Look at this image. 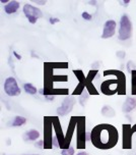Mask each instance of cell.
Returning a JSON list of instances; mask_svg holds the SVG:
<instances>
[{"label": "cell", "instance_id": "8", "mask_svg": "<svg viewBox=\"0 0 136 155\" xmlns=\"http://www.w3.org/2000/svg\"><path fill=\"white\" fill-rule=\"evenodd\" d=\"M75 101L74 96H66L64 100L62 101V104L57 108V114L59 116H65L70 113L75 104Z\"/></svg>", "mask_w": 136, "mask_h": 155}, {"label": "cell", "instance_id": "5", "mask_svg": "<svg viewBox=\"0 0 136 155\" xmlns=\"http://www.w3.org/2000/svg\"><path fill=\"white\" fill-rule=\"evenodd\" d=\"M53 131L54 127L52 123L51 116H45L44 117V144H45V148L44 149H52L53 147Z\"/></svg>", "mask_w": 136, "mask_h": 155}, {"label": "cell", "instance_id": "34", "mask_svg": "<svg viewBox=\"0 0 136 155\" xmlns=\"http://www.w3.org/2000/svg\"><path fill=\"white\" fill-rule=\"evenodd\" d=\"M35 2H36V3H38V4H41V5H44L46 3V1H38V0H37V1H35Z\"/></svg>", "mask_w": 136, "mask_h": 155}, {"label": "cell", "instance_id": "39", "mask_svg": "<svg viewBox=\"0 0 136 155\" xmlns=\"http://www.w3.org/2000/svg\"><path fill=\"white\" fill-rule=\"evenodd\" d=\"M27 155H39V154H27Z\"/></svg>", "mask_w": 136, "mask_h": 155}, {"label": "cell", "instance_id": "17", "mask_svg": "<svg viewBox=\"0 0 136 155\" xmlns=\"http://www.w3.org/2000/svg\"><path fill=\"white\" fill-rule=\"evenodd\" d=\"M18 9H19V2L15 1V0L9 1V3L6 4L4 6V12H6L7 15H12V13H15Z\"/></svg>", "mask_w": 136, "mask_h": 155}, {"label": "cell", "instance_id": "15", "mask_svg": "<svg viewBox=\"0 0 136 155\" xmlns=\"http://www.w3.org/2000/svg\"><path fill=\"white\" fill-rule=\"evenodd\" d=\"M116 28H117V24H116L115 21H113V19H109V21H107L104 25V30H103L102 38L103 39L112 38L113 36L115 35Z\"/></svg>", "mask_w": 136, "mask_h": 155}, {"label": "cell", "instance_id": "10", "mask_svg": "<svg viewBox=\"0 0 136 155\" xmlns=\"http://www.w3.org/2000/svg\"><path fill=\"white\" fill-rule=\"evenodd\" d=\"M24 13L27 16L30 24H36L38 18L43 16V13L38 7L33 6L32 4H26L24 6Z\"/></svg>", "mask_w": 136, "mask_h": 155}, {"label": "cell", "instance_id": "12", "mask_svg": "<svg viewBox=\"0 0 136 155\" xmlns=\"http://www.w3.org/2000/svg\"><path fill=\"white\" fill-rule=\"evenodd\" d=\"M73 74H75V77L77 78V80H78V85H77L76 88L74 89L72 95L73 96L79 95L80 96L83 92H84L85 86H87V77L84 76L83 71H80V70H74Z\"/></svg>", "mask_w": 136, "mask_h": 155}, {"label": "cell", "instance_id": "24", "mask_svg": "<svg viewBox=\"0 0 136 155\" xmlns=\"http://www.w3.org/2000/svg\"><path fill=\"white\" fill-rule=\"evenodd\" d=\"M61 154L62 155H74V148L70 146L68 149H65V150H62L61 152Z\"/></svg>", "mask_w": 136, "mask_h": 155}, {"label": "cell", "instance_id": "26", "mask_svg": "<svg viewBox=\"0 0 136 155\" xmlns=\"http://www.w3.org/2000/svg\"><path fill=\"white\" fill-rule=\"evenodd\" d=\"M81 16H82L83 19H85V21H90L91 18H93V16H91V15H90V13H88L87 12H83Z\"/></svg>", "mask_w": 136, "mask_h": 155}, {"label": "cell", "instance_id": "31", "mask_svg": "<svg viewBox=\"0 0 136 155\" xmlns=\"http://www.w3.org/2000/svg\"><path fill=\"white\" fill-rule=\"evenodd\" d=\"M45 97V99L47 101H53L55 99V96H50V95H47V96H44Z\"/></svg>", "mask_w": 136, "mask_h": 155}, {"label": "cell", "instance_id": "19", "mask_svg": "<svg viewBox=\"0 0 136 155\" xmlns=\"http://www.w3.org/2000/svg\"><path fill=\"white\" fill-rule=\"evenodd\" d=\"M102 114L106 117H114L115 116V110L109 105H105L102 108Z\"/></svg>", "mask_w": 136, "mask_h": 155}, {"label": "cell", "instance_id": "14", "mask_svg": "<svg viewBox=\"0 0 136 155\" xmlns=\"http://www.w3.org/2000/svg\"><path fill=\"white\" fill-rule=\"evenodd\" d=\"M98 74H99L98 70H90L87 76V86H85V89H87L90 95H99L98 90L96 89L95 85L93 83Z\"/></svg>", "mask_w": 136, "mask_h": 155}, {"label": "cell", "instance_id": "7", "mask_svg": "<svg viewBox=\"0 0 136 155\" xmlns=\"http://www.w3.org/2000/svg\"><path fill=\"white\" fill-rule=\"evenodd\" d=\"M122 148L124 150H130L132 148V126L129 124H122Z\"/></svg>", "mask_w": 136, "mask_h": 155}, {"label": "cell", "instance_id": "32", "mask_svg": "<svg viewBox=\"0 0 136 155\" xmlns=\"http://www.w3.org/2000/svg\"><path fill=\"white\" fill-rule=\"evenodd\" d=\"M13 55H14V56H15V58H16V59H21V55H19L18 53H17V52H15V51H13Z\"/></svg>", "mask_w": 136, "mask_h": 155}, {"label": "cell", "instance_id": "23", "mask_svg": "<svg viewBox=\"0 0 136 155\" xmlns=\"http://www.w3.org/2000/svg\"><path fill=\"white\" fill-rule=\"evenodd\" d=\"M88 96H90V94H88L87 91H84V92L79 96L78 101L81 106H85V104H87V99H88Z\"/></svg>", "mask_w": 136, "mask_h": 155}, {"label": "cell", "instance_id": "36", "mask_svg": "<svg viewBox=\"0 0 136 155\" xmlns=\"http://www.w3.org/2000/svg\"><path fill=\"white\" fill-rule=\"evenodd\" d=\"M132 132H133V134L136 133V124H134V126L132 127Z\"/></svg>", "mask_w": 136, "mask_h": 155}, {"label": "cell", "instance_id": "25", "mask_svg": "<svg viewBox=\"0 0 136 155\" xmlns=\"http://www.w3.org/2000/svg\"><path fill=\"white\" fill-rule=\"evenodd\" d=\"M127 70H128V71H129L130 74H131V71H135V70H136L135 63L133 62V61H131V60H130V61L128 62V64H127Z\"/></svg>", "mask_w": 136, "mask_h": 155}, {"label": "cell", "instance_id": "30", "mask_svg": "<svg viewBox=\"0 0 136 155\" xmlns=\"http://www.w3.org/2000/svg\"><path fill=\"white\" fill-rule=\"evenodd\" d=\"M125 55H126V53H125L124 51H119V52H117V56L120 57V58H124Z\"/></svg>", "mask_w": 136, "mask_h": 155}, {"label": "cell", "instance_id": "1", "mask_svg": "<svg viewBox=\"0 0 136 155\" xmlns=\"http://www.w3.org/2000/svg\"><path fill=\"white\" fill-rule=\"evenodd\" d=\"M118 141V130L113 124H100L90 132V142L100 150H110L117 145Z\"/></svg>", "mask_w": 136, "mask_h": 155}, {"label": "cell", "instance_id": "6", "mask_svg": "<svg viewBox=\"0 0 136 155\" xmlns=\"http://www.w3.org/2000/svg\"><path fill=\"white\" fill-rule=\"evenodd\" d=\"M132 36V24L129 16L123 15L120 19V28H119L118 38L121 41H126Z\"/></svg>", "mask_w": 136, "mask_h": 155}, {"label": "cell", "instance_id": "38", "mask_svg": "<svg viewBox=\"0 0 136 155\" xmlns=\"http://www.w3.org/2000/svg\"><path fill=\"white\" fill-rule=\"evenodd\" d=\"M90 4H93V5H96V1H90Z\"/></svg>", "mask_w": 136, "mask_h": 155}, {"label": "cell", "instance_id": "28", "mask_svg": "<svg viewBox=\"0 0 136 155\" xmlns=\"http://www.w3.org/2000/svg\"><path fill=\"white\" fill-rule=\"evenodd\" d=\"M53 145H54V147H56V148H60L59 142H58V139H57L56 136H54V139H53Z\"/></svg>", "mask_w": 136, "mask_h": 155}, {"label": "cell", "instance_id": "22", "mask_svg": "<svg viewBox=\"0 0 136 155\" xmlns=\"http://www.w3.org/2000/svg\"><path fill=\"white\" fill-rule=\"evenodd\" d=\"M131 93L136 96V70L131 71Z\"/></svg>", "mask_w": 136, "mask_h": 155}, {"label": "cell", "instance_id": "37", "mask_svg": "<svg viewBox=\"0 0 136 155\" xmlns=\"http://www.w3.org/2000/svg\"><path fill=\"white\" fill-rule=\"evenodd\" d=\"M1 3H9V1H8V0H1Z\"/></svg>", "mask_w": 136, "mask_h": 155}, {"label": "cell", "instance_id": "9", "mask_svg": "<svg viewBox=\"0 0 136 155\" xmlns=\"http://www.w3.org/2000/svg\"><path fill=\"white\" fill-rule=\"evenodd\" d=\"M4 92L8 96H18L21 94V88L17 85V82L13 77H9L4 82Z\"/></svg>", "mask_w": 136, "mask_h": 155}, {"label": "cell", "instance_id": "13", "mask_svg": "<svg viewBox=\"0 0 136 155\" xmlns=\"http://www.w3.org/2000/svg\"><path fill=\"white\" fill-rule=\"evenodd\" d=\"M76 124H77V116H72L70 118V120H69L68 128H67V131H66V135H65V149H68L70 147L72 137H73L74 131H75V129H76Z\"/></svg>", "mask_w": 136, "mask_h": 155}, {"label": "cell", "instance_id": "2", "mask_svg": "<svg viewBox=\"0 0 136 155\" xmlns=\"http://www.w3.org/2000/svg\"><path fill=\"white\" fill-rule=\"evenodd\" d=\"M55 68H56V62H45L44 63V89L40 90V94L44 96L50 95L55 96L57 95H68L69 89L57 90L54 87L55 83H66L68 81V77L66 74H55Z\"/></svg>", "mask_w": 136, "mask_h": 155}, {"label": "cell", "instance_id": "11", "mask_svg": "<svg viewBox=\"0 0 136 155\" xmlns=\"http://www.w3.org/2000/svg\"><path fill=\"white\" fill-rule=\"evenodd\" d=\"M51 117H52V123H53V127H54L55 136L57 137L58 142H59L60 149L64 150L65 149V135L63 134V130H62V127H61L60 120L57 116H51Z\"/></svg>", "mask_w": 136, "mask_h": 155}, {"label": "cell", "instance_id": "33", "mask_svg": "<svg viewBox=\"0 0 136 155\" xmlns=\"http://www.w3.org/2000/svg\"><path fill=\"white\" fill-rule=\"evenodd\" d=\"M129 0H126V1H122V5H124V6H127V5L129 4Z\"/></svg>", "mask_w": 136, "mask_h": 155}, {"label": "cell", "instance_id": "21", "mask_svg": "<svg viewBox=\"0 0 136 155\" xmlns=\"http://www.w3.org/2000/svg\"><path fill=\"white\" fill-rule=\"evenodd\" d=\"M27 123V118L24 116H15L14 120L12 121V127H21Z\"/></svg>", "mask_w": 136, "mask_h": 155}, {"label": "cell", "instance_id": "3", "mask_svg": "<svg viewBox=\"0 0 136 155\" xmlns=\"http://www.w3.org/2000/svg\"><path fill=\"white\" fill-rule=\"evenodd\" d=\"M114 76L115 79H109L101 84V91L104 95L112 96L115 94L124 95L126 93V77L123 71L119 70H107L104 71V77Z\"/></svg>", "mask_w": 136, "mask_h": 155}, {"label": "cell", "instance_id": "4", "mask_svg": "<svg viewBox=\"0 0 136 155\" xmlns=\"http://www.w3.org/2000/svg\"><path fill=\"white\" fill-rule=\"evenodd\" d=\"M87 132L85 130V116H77L76 124V147L79 150L85 149Z\"/></svg>", "mask_w": 136, "mask_h": 155}, {"label": "cell", "instance_id": "35", "mask_svg": "<svg viewBox=\"0 0 136 155\" xmlns=\"http://www.w3.org/2000/svg\"><path fill=\"white\" fill-rule=\"evenodd\" d=\"M76 155H88V154L85 151H81V152H79V153H77Z\"/></svg>", "mask_w": 136, "mask_h": 155}, {"label": "cell", "instance_id": "16", "mask_svg": "<svg viewBox=\"0 0 136 155\" xmlns=\"http://www.w3.org/2000/svg\"><path fill=\"white\" fill-rule=\"evenodd\" d=\"M136 108V99L134 97H127L122 106V111L124 113H129Z\"/></svg>", "mask_w": 136, "mask_h": 155}, {"label": "cell", "instance_id": "18", "mask_svg": "<svg viewBox=\"0 0 136 155\" xmlns=\"http://www.w3.org/2000/svg\"><path fill=\"white\" fill-rule=\"evenodd\" d=\"M26 140H30V141H36L37 139L40 138V133H39L37 130H30L26 133Z\"/></svg>", "mask_w": 136, "mask_h": 155}, {"label": "cell", "instance_id": "20", "mask_svg": "<svg viewBox=\"0 0 136 155\" xmlns=\"http://www.w3.org/2000/svg\"><path fill=\"white\" fill-rule=\"evenodd\" d=\"M24 92L30 94V95H35V94L38 92L37 88L33 84H30V83H26V84L24 85Z\"/></svg>", "mask_w": 136, "mask_h": 155}, {"label": "cell", "instance_id": "27", "mask_svg": "<svg viewBox=\"0 0 136 155\" xmlns=\"http://www.w3.org/2000/svg\"><path fill=\"white\" fill-rule=\"evenodd\" d=\"M37 147H39V148H41V149H44L45 148V144H44V140H42V141H39V142H37L35 144Z\"/></svg>", "mask_w": 136, "mask_h": 155}, {"label": "cell", "instance_id": "29", "mask_svg": "<svg viewBox=\"0 0 136 155\" xmlns=\"http://www.w3.org/2000/svg\"><path fill=\"white\" fill-rule=\"evenodd\" d=\"M49 21H50V24L54 25V24H57V23H59V18H50Z\"/></svg>", "mask_w": 136, "mask_h": 155}]
</instances>
